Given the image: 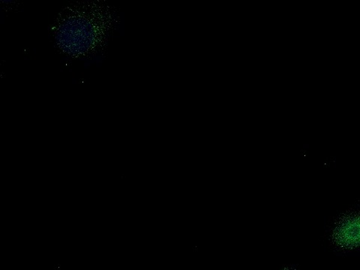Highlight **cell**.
Listing matches in <instances>:
<instances>
[{"instance_id":"cell-1","label":"cell","mask_w":360,"mask_h":270,"mask_svg":"<svg viewBox=\"0 0 360 270\" xmlns=\"http://www.w3.org/2000/svg\"><path fill=\"white\" fill-rule=\"evenodd\" d=\"M334 238L336 243L344 248L360 245V217L348 219L337 227Z\"/></svg>"}]
</instances>
